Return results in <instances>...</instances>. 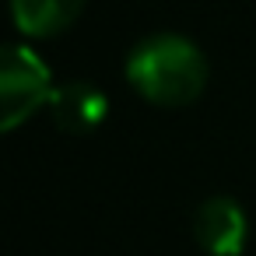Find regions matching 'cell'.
Returning a JSON list of instances; mask_svg holds the SVG:
<instances>
[{
	"instance_id": "obj_1",
	"label": "cell",
	"mask_w": 256,
	"mask_h": 256,
	"mask_svg": "<svg viewBox=\"0 0 256 256\" xmlns=\"http://www.w3.org/2000/svg\"><path fill=\"white\" fill-rule=\"evenodd\" d=\"M123 74L144 102L158 109H182L204 95L210 67L193 39L179 32H154L130 50Z\"/></svg>"
},
{
	"instance_id": "obj_2",
	"label": "cell",
	"mask_w": 256,
	"mask_h": 256,
	"mask_svg": "<svg viewBox=\"0 0 256 256\" xmlns=\"http://www.w3.org/2000/svg\"><path fill=\"white\" fill-rule=\"evenodd\" d=\"M56 84L46 60L32 46H8L0 67V126L18 130L39 109H50Z\"/></svg>"
},
{
	"instance_id": "obj_3",
	"label": "cell",
	"mask_w": 256,
	"mask_h": 256,
	"mask_svg": "<svg viewBox=\"0 0 256 256\" xmlns=\"http://www.w3.org/2000/svg\"><path fill=\"white\" fill-rule=\"evenodd\" d=\"M193 235L210 256H238L249 238L242 204L232 196H207L193 214Z\"/></svg>"
},
{
	"instance_id": "obj_4",
	"label": "cell",
	"mask_w": 256,
	"mask_h": 256,
	"mask_svg": "<svg viewBox=\"0 0 256 256\" xmlns=\"http://www.w3.org/2000/svg\"><path fill=\"white\" fill-rule=\"evenodd\" d=\"M106 109H109L106 92L92 81L56 84V92L50 98V120L64 134H92L106 120Z\"/></svg>"
},
{
	"instance_id": "obj_5",
	"label": "cell",
	"mask_w": 256,
	"mask_h": 256,
	"mask_svg": "<svg viewBox=\"0 0 256 256\" xmlns=\"http://www.w3.org/2000/svg\"><path fill=\"white\" fill-rule=\"evenodd\" d=\"M88 8V0H11V18L25 39L64 36Z\"/></svg>"
}]
</instances>
